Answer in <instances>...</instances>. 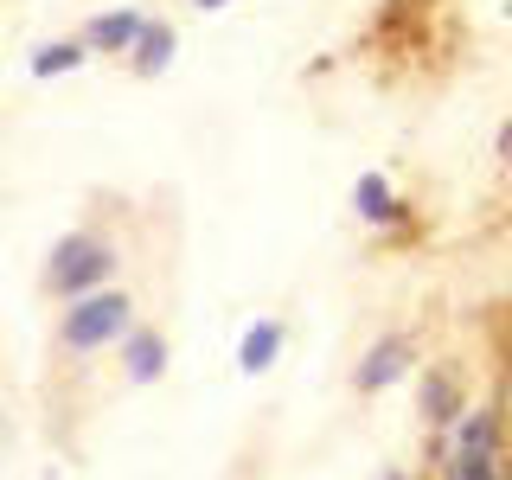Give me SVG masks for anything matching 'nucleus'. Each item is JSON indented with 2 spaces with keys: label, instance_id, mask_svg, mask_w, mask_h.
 Returning <instances> with one entry per match:
<instances>
[{
  "label": "nucleus",
  "instance_id": "1",
  "mask_svg": "<svg viewBox=\"0 0 512 480\" xmlns=\"http://www.w3.org/2000/svg\"><path fill=\"white\" fill-rule=\"evenodd\" d=\"M135 333V301L122 295V288H96V295H77L64 301L58 314V346L64 352H103Z\"/></svg>",
  "mask_w": 512,
  "mask_h": 480
},
{
  "label": "nucleus",
  "instance_id": "2",
  "mask_svg": "<svg viewBox=\"0 0 512 480\" xmlns=\"http://www.w3.org/2000/svg\"><path fill=\"white\" fill-rule=\"evenodd\" d=\"M109 276H116V250H109L103 237H90V231H64L52 244V256H45V288L64 295V301L109 288Z\"/></svg>",
  "mask_w": 512,
  "mask_h": 480
},
{
  "label": "nucleus",
  "instance_id": "3",
  "mask_svg": "<svg viewBox=\"0 0 512 480\" xmlns=\"http://www.w3.org/2000/svg\"><path fill=\"white\" fill-rule=\"evenodd\" d=\"M448 480H500V410L480 404L455 423L448 442Z\"/></svg>",
  "mask_w": 512,
  "mask_h": 480
},
{
  "label": "nucleus",
  "instance_id": "4",
  "mask_svg": "<svg viewBox=\"0 0 512 480\" xmlns=\"http://www.w3.org/2000/svg\"><path fill=\"white\" fill-rule=\"evenodd\" d=\"M410 359H416V352H410V340H404V333H384V340H378V346L359 359V372H352V384H359L365 397H378V391H391V384L410 372Z\"/></svg>",
  "mask_w": 512,
  "mask_h": 480
},
{
  "label": "nucleus",
  "instance_id": "5",
  "mask_svg": "<svg viewBox=\"0 0 512 480\" xmlns=\"http://www.w3.org/2000/svg\"><path fill=\"white\" fill-rule=\"evenodd\" d=\"M148 32V20H141L135 7H116V13H96L90 20V52H135V39Z\"/></svg>",
  "mask_w": 512,
  "mask_h": 480
},
{
  "label": "nucleus",
  "instance_id": "6",
  "mask_svg": "<svg viewBox=\"0 0 512 480\" xmlns=\"http://www.w3.org/2000/svg\"><path fill=\"white\" fill-rule=\"evenodd\" d=\"M276 359H282V320H256V327H244V340H237V372L256 378Z\"/></svg>",
  "mask_w": 512,
  "mask_h": 480
},
{
  "label": "nucleus",
  "instance_id": "7",
  "mask_svg": "<svg viewBox=\"0 0 512 480\" xmlns=\"http://www.w3.org/2000/svg\"><path fill=\"white\" fill-rule=\"evenodd\" d=\"M122 372H128V384H154L167 372V340H160V333H128L122 340Z\"/></svg>",
  "mask_w": 512,
  "mask_h": 480
},
{
  "label": "nucleus",
  "instance_id": "8",
  "mask_svg": "<svg viewBox=\"0 0 512 480\" xmlns=\"http://www.w3.org/2000/svg\"><path fill=\"white\" fill-rule=\"evenodd\" d=\"M173 52H180V32H173L167 20H148V32L135 39V52H128V64H135L141 77H160L173 64Z\"/></svg>",
  "mask_w": 512,
  "mask_h": 480
},
{
  "label": "nucleus",
  "instance_id": "9",
  "mask_svg": "<svg viewBox=\"0 0 512 480\" xmlns=\"http://www.w3.org/2000/svg\"><path fill=\"white\" fill-rule=\"evenodd\" d=\"M352 212H359L365 224H397V192H391V180L384 173H359V186H352Z\"/></svg>",
  "mask_w": 512,
  "mask_h": 480
},
{
  "label": "nucleus",
  "instance_id": "10",
  "mask_svg": "<svg viewBox=\"0 0 512 480\" xmlns=\"http://www.w3.org/2000/svg\"><path fill=\"white\" fill-rule=\"evenodd\" d=\"M84 58H90V39H52V45H39V52L26 58V71L32 77H64V71H77Z\"/></svg>",
  "mask_w": 512,
  "mask_h": 480
},
{
  "label": "nucleus",
  "instance_id": "11",
  "mask_svg": "<svg viewBox=\"0 0 512 480\" xmlns=\"http://www.w3.org/2000/svg\"><path fill=\"white\" fill-rule=\"evenodd\" d=\"M423 416H429L436 429L461 423V397H455V384H448L442 372H429V378H423Z\"/></svg>",
  "mask_w": 512,
  "mask_h": 480
},
{
  "label": "nucleus",
  "instance_id": "12",
  "mask_svg": "<svg viewBox=\"0 0 512 480\" xmlns=\"http://www.w3.org/2000/svg\"><path fill=\"white\" fill-rule=\"evenodd\" d=\"M500 160H506V173H512V116H506V128H500Z\"/></svg>",
  "mask_w": 512,
  "mask_h": 480
},
{
  "label": "nucleus",
  "instance_id": "13",
  "mask_svg": "<svg viewBox=\"0 0 512 480\" xmlns=\"http://www.w3.org/2000/svg\"><path fill=\"white\" fill-rule=\"evenodd\" d=\"M192 7H199V13H218V7H231V0H192Z\"/></svg>",
  "mask_w": 512,
  "mask_h": 480
},
{
  "label": "nucleus",
  "instance_id": "14",
  "mask_svg": "<svg viewBox=\"0 0 512 480\" xmlns=\"http://www.w3.org/2000/svg\"><path fill=\"white\" fill-rule=\"evenodd\" d=\"M384 480H410V474H404V468H391V474H384Z\"/></svg>",
  "mask_w": 512,
  "mask_h": 480
}]
</instances>
